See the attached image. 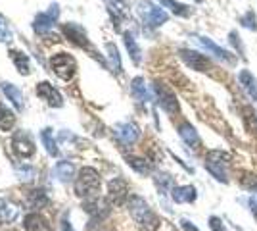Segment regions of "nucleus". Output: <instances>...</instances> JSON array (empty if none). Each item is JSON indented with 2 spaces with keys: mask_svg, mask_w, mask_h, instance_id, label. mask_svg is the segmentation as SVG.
Returning <instances> with one entry per match:
<instances>
[{
  "mask_svg": "<svg viewBox=\"0 0 257 231\" xmlns=\"http://www.w3.org/2000/svg\"><path fill=\"white\" fill-rule=\"evenodd\" d=\"M115 135L123 144H133L137 143L140 131L139 127L133 125V123H119V125H115Z\"/></svg>",
  "mask_w": 257,
  "mask_h": 231,
  "instance_id": "11",
  "label": "nucleus"
},
{
  "mask_svg": "<svg viewBox=\"0 0 257 231\" xmlns=\"http://www.w3.org/2000/svg\"><path fill=\"white\" fill-rule=\"evenodd\" d=\"M128 197V187L123 179H113L109 181V200L113 204H123Z\"/></svg>",
  "mask_w": 257,
  "mask_h": 231,
  "instance_id": "12",
  "label": "nucleus"
},
{
  "mask_svg": "<svg viewBox=\"0 0 257 231\" xmlns=\"http://www.w3.org/2000/svg\"><path fill=\"white\" fill-rule=\"evenodd\" d=\"M240 85H242V89L249 95V99L257 102V79L251 75L247 69H242V71H240Z\"/></svg>",
  "mask_w": 257,
  "mask_h": 231,
  "instance_id": "15",
  "label": "nucleus"
},
{
  "mask_svg": "<svg viewBox=\"0 0 257 231\" xmlns=\"http://www.w3.org/2000/svg\"><path fill=\"white\" fill-rule=\"evenodd\" d=\"M2 93L14 102L16 108H23V95L16 85H12V83H2Z\"/></svg>",
  "mask_w": 257,
  "mask_h": 231,
  "instance_id": "20",
  "label": "nucleus"
},
{
  "mask_svg": "<svg viewBox=\"0 0 257 231\" xmlns=\"http://www.w3.org/2000/svg\"><path fill=\"white\" fill-rule=\"evenodd\" d=\"M29 202H31L33 208H41L43 204H46V197H44V193L39 189V191H31L29 193Z\"/></svg>",
  "mask_w": 257,
  "mask_h": 231,
  "instance_id": "30",
  "label": "nucleus"
},
{
  "mask_svg": "<svg viewBox=\"0 0 257 231\" xmlns=\"http://www.w3.org/2000/svg\"><path fill=\"white\" fill-rule=\"evenodd\" d=\"M14 123H16L14 112H12L6 104L0 102V129H2V131H8V129L14 127Z\"/></svg>",
  "mask_w": 257,
  "mask_h": 231,
  "instance_id": "22",
  "label": "nucleus"
},
{
  "mask_svg": "<svg viewBox=\"0 0 257 231\" xmlns=\"http://www.w3.org/2000/svg\"><path fill=\"white\" fill-rule=\"evenodd\" d=\"M161 4L167 6V8H171L173 14L181 16V18H188V16L192 14V10H190L186 4H181V2H177V0H161Z\"/></svg>",
  "mask_w": 257,
  "mask_h": 231,
  "instance_id": "25",
  "label": "nucleus"
},
{
  "mask_svg": "<svg viewBox=\"0 0 257 231\" xmlns=\"http://www.w3.org/2000/svg\"><path fill=\"white\" fill-rule=\"evenodd\" d=\"M123 37H125V46H127L128 54H131V60L135 64H140V48L139 44H137V41H135V37L131 33H125Z\"/></svg>",
  "mask_w": 257,
  "mask_h": 231,
  "instance_id": "26",
  "label": "nucleus"
},
{
  "mask_svg": "<svg viewBox=\"0 0 257 231\" xmlns=\"http://www.w3.org/2000/svg\"><path fill=\"white\" fill-rule=\"evenodd\" d=\"M179 135L182 137V141L188 144L190 148H194V150H198L202 146V141H200L198 133H196V129H194L190 123H182L181 127H179Z\"/></svg>",
  "mask_w": 257,
  "mask_h": 231,
  "instance_id": "14",
  "label": "nucleus"
},
{
  "mask_svg": "<svg viewBox=\"0 0 257 231\" xmlns=\"http://www.w3.org/2000/svg\"><path fill=\"white\" fill-rule=\"evenodd\" d=\"M12 148L14 152L22 158H27V156H33L35 154V143H33L31 135L27 131H18L12 139Z\"/></svg>",
  "mask_w": 257,
  "mask_h": 231,
  "instance_id": "9",
  "label": "nucleus"
},
{
  "mask_svg": "<svg viewBox=\"0 0 257 231\" xmlns=\"http://www.w3.org/2000/svg\"><path fill=\"white\" fill-rule=\"evenodd\" d=\"M56 177L62 181V183H67V181H71L73 176H75V168L71 162H58L56 164Z\"/></svg>",
  "mask_w": 257,
  "mask_h": 231,
  "instance_id": "19",
  "label": "nucleus"
},
{
  "mask_svg": "<svg viewBox=\"0 0 257 231\" xmlns=\"http://www.w3.org/2000/svg\"><path fill=\"white\" fill-rule=\"evenodd\" d=\"M12 41V31L6 23L0 20V43H10Z\"/></svg>",
  "mask_w": 257,
  "mask_h": 231,
  "instance_id": "33",
  "label": "nucleus"
},
{
  "mask_svg": "<svg viewBox=\"0 0 257 231\" xmlns=\"http://www.w3.org/2000/svg\"><path fill=\"white\" fill-rule=\"evenodd\" d=\"M181 223H182V229H184V231H198V227H196V225H192L188 220H182Z\"/></svg>",
  "mask_w": 257,
  "mask_h": 231,
  "instance_id": "35",
  "label": "nucleus"
},
{
  "mask_svg": "<svg viewBox=\"0 0 257 231\" xmlns=\"http://www.w3.org/2000/svg\"><path fill=\"white\" fill-rule=\"evenodd\" d=\"M107 6H109V10L115 12L117 16H125V12H127V6H125V2L123 0H104Z\"/></svg>",
  "mask_w": 257,
  "mask_h": 231,
  "instance_id": "32",
  "label": "nucleus"
},
{
  "mask_svg": "<svg viewBox=\"0 0 257 231\" xmlns=\"http://www.w3.org/2000/svg\"><path fill=\"white\" fill-rule=\"evenodd\" d=\"M198 41H200V44H202V46H205V48H207V50H209L211 54L217 56L219 60H223V62L230 64V66H232V64L236 62L234 56L230 54L228 50H225V48H221L219 44H215L213 41H209V39H205V37H198Z\"/></svg>",
  "mask_w": 257,
  "mask_h": 231,
  "instance_id": "13",
  "label": "nucleus"
},
{
  "mask_svg": "<svg viewBox=\"0 0 257 231\" xmlns=\"http://www.w3.org/2000/svg\"><path fill=\"white\" fill-rule=\"evenodd\" d=\"M100 189V176L94 168H83L75 181V193L83 198H94Z\"/></svg>",
  "mask_w": 257,
  "mask_h": 231,
  "instance_id": "2",
  "label": "nucleus"
},
{
  "mask_svg": "<svg viewBox=\"0 0 257 231\" xmlns=\"http://www.w3.org/2000/svg\"><path fill=\"white\" fill-rule=\"evenodd\" d=\"M41 139H43V143H44V146H46L48 154H50V156H56V154H58V144H56V139L52 137V129H43Z\"/></svg>",
  "mask_w": 257,
  "mask_h": 231,
  "instance_id": "27",
  "label": "nucleus"
},
{
  "mask_svg": "<svg viewBox=\"0 0 257 231\" xmlns=\"http://www.w3.org/2000/svg\"><path fill=\"white\" fill-rule=\"evenodd\" d=\"M64 33L73 41V43L81 44V46H88V41H86V33L83 31V27L81 25H77V23H67L64 27Z\"/></svg>",
  "mask_w": 257,
  "mask_h": 231,
  "instance_id": "16",
  "label": "nucleus"
},
{
  "mask_svg": "<svg viewBox=\"0 0 257 231\" xmlns=\"http://www.w3.org/2000/svg\"><path fill=\"white\" fill-rule=\"evenodd\" d=\"M0 223H2V218H0Z\"/></svg>",
  "mask_w": 257,
  "mask_h": 231,
  "instance_id": "37",
  "label": "nucleus"
},
{
  "mask_svg": "<svg viewBox=\"0 0 257 231\" xmlns=\"http://www.w3.org/2000/svg\"><path fill=\"white\" fill-rule=\"evenodd\" d=\"M240 23L244 25V27H247V29H251V31H257V18H255V12L249 10L246 14V16H242L240 18Z\"/></svg>",
  "mask_w": 257,
  "mask_h": 231,
  "instance_id": "31",
  "label": "nucleus"
},
{
  "mask_svg": "<svg viewBox=\"0 0 257 231\" xmlns=\"http://www.w3.org/2000/svg\"><path fill=\"white\" fill-rule=\"evenodd\" d=\"M209 227H211V231H226L225 223L219 220L217 216H211V218H209Z\"/></svg>",
  "mask_w": 257,
  "mask_h": 231,
  "instance_id": "34",
  "label": "nucleus"
},
{
  "mask_svg": "<svg viewBox=\"0 0 257 231\" xmlns=\"http://www.w3.org/2000/svg\"><path fill=\"white\" fill-rule=\"evenodd\" d=\"M128 212L133 216V220L139 223L142 231H156L160 227V220L158 216L152 212L148 202L140 197H131L128 198Z\"/></svg>",
  "mask_w": 257,
  "mask_h": 231,
  "instance_id": "1",
  "label": "nucleus"
},
{
  "mask_svg": "<svg viewBox=\"0 0 257 231\" xmlns=\"http://www.w3.org/2000/svg\"><path fill=\"white\" fill-rule=\"evenodd\" d=\"M140 16H142V20L148 23V25H152V27H158V25H163V23L167 22V14L161 10V8H158V6H154L152 2H140Z\"/></svg>",
  "mask_w": 257,
  "mask_h": 231,
  "instance_id": "7",
  "label": "nucleus"
},
{
  "mask_svg": "<svg viewBox=\"0 0 257 231\" xmlns=\"http://www.w3.org/2000/svg\"><path fill=\"white\" fill-rule=\"evenodd\" d=\"M58 14H60L58 4H52V6H50V10L44 12V14H39V16L35 18L33 29L41 35H46L48 31H52L54 23H56V20H58Z\"/></svg>",
  "mask_w": 257,
  "mask_h": 231,
  "instance_id": "8",
  "label": "nucleus"
},
{
  "mask_svg": "<svg viewBox=\"0 0 257 231\" xmlns=\"http://www.w3.org/2000/svg\"><path fill=\"white\" fill-rule=\"evenodd\" d=\"M131 93H133V97L139 100V102H146V100L150 99L146 83H144L142 77H135V79H133V83H131Z\"/></svg>",
  "mask_w": 257,
  "mask_h": 231,
  "instance_id": "18",
  "label": "nucleus"
},
{
  "mask_svg": "<svg viewBox=\"0 0 257 231\" xmlns=\"http://www.w3.org/2000/svg\"><path fill=\"white\" fill-rule=\"evenodd\" d=\"M154 93H156V99L160 102V106L167 114H171V116L179 114V100H177V97H175V93H173L171 89L161 85V83H156L154 85Z\"/></svg>",
  "mask_w": 257,
  "mask_h": 231,
  "instance_id": "5",
  "label": "nucleus"
},
{
  "mask_svg": "<svg viewBox=\"0 0 257 231\" xmlns=\"http://www.w3.org/2000/svg\"><path fill=\"white\" fill-rule=\"evenodd\" d=\"M10 56L12 60H14V64L18 67V71L23 73V75H29V58L23 54V52H18V50H10Z\"/></svg>",
  "mask_w": 257,
  "mask_h": 231,
  "instance_id": "23",
  "label": "nucleus"
},
{
  "mask_svg": "<svg viewBox=\"0 0 257 231\" xmlns=\"http://www.w3.org/2000/svg\"><path fill=\"white\" fill-rule=\"evenodd\" d=\"M16 174H18L20 179H23V181H31L33 177L37 176L35 168H31V166H16Z\"/></svg>",
  "mask_w": 257,
  "mask_h": 231,
  "instance_id": "29",
  "label": "nucleus"
},
{
  "mask_svg": "<svg viewBox=\"0 0 257 231\" xmlns=\"http://www.w3.org/2000/svg\"><path fill=\"white\" fill-rule=\"evenodd\" d=\"M127 164L131 166L135 172L142 174V176H148V174L152 172V166L148 164V160H144V158H139V156H128Z\"/></svg>",
  "mask_w": 257,
  "mask_h": 231,
  "instance_id": "24",
  "label": "nucleus"
},
{
  "mask_svg": "<svg viewBox=\"0 0 257 231\" xmlns=\"http://www.w3.org/2000/svg\"><path fill=\"white\" fill-rule=\"evenodd\" d=\"M106 50H107V56H109V62H111L113 69H115L117 73H121V58H119V52H117V48H115V44L107 43Z\"/></svg>",
  "mask_w": 257,
  "mask_h": 231,
  "instance_id": "28",
  "label": "nucleus"
},
{
  "mask_svg": "<svg viewBox=\"0 0 257 231\" xmlns=\"http://www.w3.org/2000/svg\"><path fill=\"white\" fill-rule=\"evenodd\" d=\"M171 195H173V200L179 202V204H182V202H194L196 200V189L192 185H182V187L173 189Z\"/></svg>",
  "mask_w": 257,
  "mask_h": 231,
  "instance_id": "17",
  "label": "nucleus"
},
{
  "mask_svg": "<svg viewBox=\"0 0 257 231\" xmlns=\"http://www.w3.org/2000/svg\"><path fill=\"white\" fill-rule=\"evenodd\" d=\"M23 227H25V231H44L46 229V223H44V220L39 214L33 212V214H27V216H25Z\"/></svg>",
  "mask_w": 257,
  "mask_h": 231,
  "instance_id": "21",
  "label": "nucleus"
},
{
  "mask_svg": "<svg viewBox=\"0 0 257 231\" xmlns=\"http://www.w3.org/2000/svg\"><path fill=\"white\" fill-rule=\"evenodd\" d=\"M249 206H251V212H253V216L257 218V195H253V197H251V200H249Z\"/></svg>",
  "mask_w": 257,
  "mask_h": 231,
  "instance_id": "36",
  "label": "nucleus"
},
{
  "mask_svg": "<svg viewBox=\"0 0 257 231\" xmlns=\"http://www.w3.org/2000/svg\"><path fill=\"white\" fill-rule=\"evenodd\" d=\"M179 56L184 60L186 66L196 69V71H211V69H213V62H211L207 56L200 54V52H196V50L182 48V50H179Z\"/></svg>",
  "mask_w": 257,
  "mask_h": 231,
  "instance_id": "6",
  "label": "nucleus"
},
{
  "mask_svg": "<svg viewBox=\"0 0 257 231\" xmlns=\"http://www.w3.org/2000/svg\"><path fill=\"white\" fill-rule=\"evenodd\" d=\"M50 64H52L54 73L60 77V79H64V81H69L71 77L75 75V69H77L75 60H73L71 56L64 54V52L54 54L52 60H50Z\"/></svg>",
  "mask_w": 257,
  "mask_h": 231,
  "instance_id": "4",
  "label": "nucleus"
},
{
  "mask_svg": "<svg viewBox=\"0 0 257 231\" xmlns=\"http://www.w3.org/2000/svg\"><path fill=\"white\" fill-rule=\"evenodd\" d=\"M37 97H41L43 100H46V102H48L50 106H54V108H60V106L64 104L62 95H60L50 83H46V81H43V83L37 85Z\"/></svg>",
  "mask_w": 257,
  "mask_h": 231,
  "instance_id": "10",
  "label": "nucleus"
},
{
  "mask_svg": "<svg viewBox=\"0 0 257 231\" xmlns=\"http://www.w3.org/2000/svg\"><path fill=\"white\" fill-rule=\"evenodd\" d=\"M228 154L225 150H209L205 156V170L221 183L228 179Z\"/></svg>",
  "mask_w": 257,
  "mask_h": 231,
  "instance_id": "3",
  "label": "nucleus"
}]
</instances>
